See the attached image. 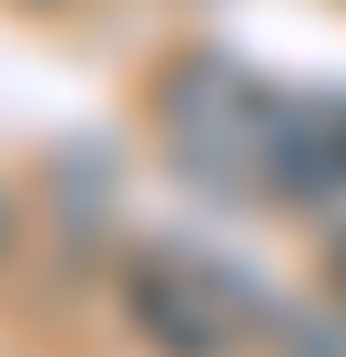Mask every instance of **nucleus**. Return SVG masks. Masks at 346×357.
Returning a JSON list of instances; mask_svg holds the SVG:
<instances>
[{
  "label": "nucleus",
  "mask_w": 346,
  "mask_h": 357,
  "mask_svg": "<svg viewBox=\"0 0 346 357\" xmlns=\"http://www.w3.org/2000/svg\"><path fill=\"white\" fill-rule=\"evenodd\" d=\"M275 112H285V92H265L224 52H184L173 72H163V92H153V123H163L173 174H194L204 194H244V204H265Z\"/></svg>",
  "instance_id": "obj_1"
},
{
  "label": "nucleus",
  "mask_w": 346,
  "mask_h": 357,
  "mask_svg": "<svg viewBox=\"0 0 346 357\" xmlns=\"http://www.w3.org/2000/svg\"><path fill=\"white\" fill-rule=\"evenodd\" d=\"M123 317H133V337L153 357H235L255 337V317H265V296L194 245H143L123 266Z\"/></svg>",
  "instance_id": "obj_2"
},
{
  "label": "nucleus",
  "mask_w": 346,
  "mask_h": 357,
  "mask_svg": "<svg viewBox=\"0 0 346 357\" xmlns=\"http://www.w3.org/2000/svg\"><path fill=\"white\" fill-rule=\"evenodd\" d=\"M326 194H346V92H285L265 204H326Z\"/></svg>",
  "instance_id": "obj_3"
},
{
  "label": "nucleus",
  "mask_w": 346,
  "mask_h": 357,
  "mask_svg": "<svg viewBox=\"0 0 346 357\" xmlns=\"http://www.w3.org/2000/svg\"><path fill=\"white\" fill-rule=\"evenodd\" d=\"M326 296H336V317H346V235L326 245Z\"/></svg>",
  "instance_id": "obj_4"
}]
</instances>
